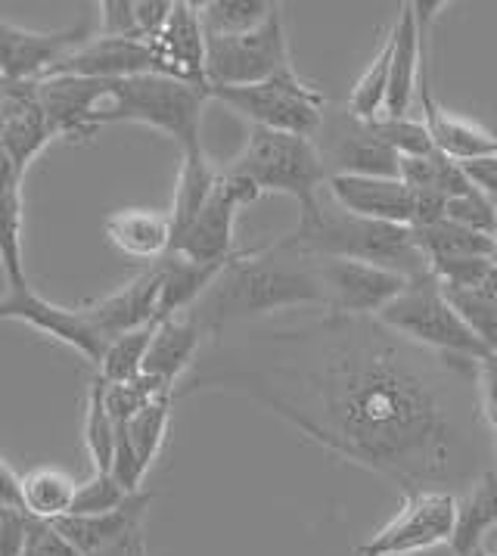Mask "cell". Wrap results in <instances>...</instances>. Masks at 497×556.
<instances>
[{
  "instance_id": "6da1fadb",
  "label": "cell",
  "mask_w": 497,
  "mask_h": 556,
  "mask_svg": "<svg viewBox=\"0 0 497 556\" xmlns=\"http://www.w3.org/2000/svg\"><path fill=\"white\" fill-rule=\"evenodd\" d=\"M205 389L262 404L402 494H463L492 467L479 364L423 349L377 317L320 314L290 330L218 339L187 386Z\"/></svg>"
},
{
  "instance_id": "7a4b0ae2",
  "label": "cell",
  "mask_w": 497,
  "mask_h": 556,
  "mask_svg": "<svg viewBox=\"0 0 497 556\" xmlns=\"http://www.w3.org/2000/svg\"><path fill=\"white\" fill-rule=\"evenodd\" d=\"M290 308H327L317 258L293 252L283 240L240 249L212 290L193 308L205 336L221 339L230 327Z\"/></svg>"
},
{
  "instance_id": "3957f363",
  "label": "cell",
  "mask_w": 497,
  "mask_h": 556,
  "mask_svg": "<svg viewBox=\"0 0 497 556\" xmlns=\"http://www.w3.org/2000/svg\"><path fill=\"white\" fill-rule=\"evenodd\" d=\"M293 252L311 258H345L395 270L407 280L430 274L423 252L413 243L410 227L367 222L342 208H320L315 222L295 224L290 237H280Z\"/></svg>"
},
{
  "instance_id": "277c9868",
  "label": "cell",
  "mask_w": 497,
  "mask_h": 556,
  "mask_svg": "<svg viewBox=\"0 0 497 556\" xmlns=\"http://www.w3.org/2000/svg\"><path fill=\"white\" fill-rule=\"evenodd\" d=\"M208 93L165 75H135L110 81V100L97 115V128L135 122L171 137L181 156L203 150V112Z\"/></svg>"
},
{
  "instance_id": "5b68a950",
  "label": "cell",
  "mask_w": 497,
  "mask_h": 556,
  "mask_svg": "<svg viewBox=\"0 0 497 556\" xmlns=\"http://www.w3.org/2000/svg\"><path fill=\"white\" fill-rule=\"evenodd\" d=\"M233 175L252 180L258 193H283L298 205V224L320 215V187L327 184V168L311 137L252 128L243 153L230 162Z\"/></svg>"
},
{
  "instance_id": "8992f818",
  "label": "cell",
  "mask_w": 497,
  "mask_h": 556,
  "mask_svg": "<svg viewBox=\"0 0 497 556\" xmlns=\"http://www.w3.org/2000/svg\"><path fill=\"white\" fill-rule=\"evenodd\" d=\"M377 320L410 342L442 352V355L470 357L475 364L492 355L482 345V339L467 327V320L454 312L448 295L442 292L432 274L413 277L405 290L377 314Z\"/></svg>"
},
{
  "instance_id": "52a82bcc",
  "label": "cell",
  "mask_w": 497,
  "mask_h": 556,
  "mask_svg": "<svg viewBox=\"0 0 497 556\" xmlns=\"http://www.w3.org/2000/svg\"><path fill=\"white\" fill-rule=\"evenodd\" d=\"M212 100L225 103L237 115L252 122V128H268V131L298 134L315 140L323 115H327V97L308 85L293 66L283 68L262 85L248 88H215L208 90Z\"/></svg>"
},
{
  "instance_id": "ba28073f",
  "label": "cell",
  "mask_w": 497,
  "mask_h": 556,
  "mask_svg": "<svg viewBox=\"0 0 497 556\" xmlns=\"http://www.w3.org/2000/svg\"><path fill=\"white\" fill-rule=\"evenodd\" d=\"M290 38L280 7L252 31L205 38V78L208 90L262 85L290 68Z\"/></svg>"
},
{
  "instance_id": "9c48e42d",
  "label": "cell",
  "mask_w": 497,
  "mask_h": 556,
  "mask_svg": "<svg viewBox=\"0 0 497 556\" xmlns=\"http://www.w3.org/2000/svg\"><path fill=\"white\" fill-rule=\"evenodd\" d=\"M457 497L454 491H417L405 494L402 510L355 547V556H417L451 547L457 532Z\"/></svg>"
},
{
  "instance_id": "30bf717a",
  "label": "cell",
  "mask_w": 497,
  "mask_h": 556,
  "mask_svg": "<svg viewBox=\"0 0 497 556\" xmlns=\"http://www.w3.org/2000/svg\"><path fill=\"white\" fill-rule=\"evenodd\" d=\"M258 187L252 180L240 178L233 172H221L215 193L208 197L203 212L193 218V224L171 243L168 255H181L187 262L200 265H225L240 249L233 245V227L237 215L258 202Z\"/></svg>"
},
{
  "instance_id": "8fae6325",
  "label": "cell",
  "mask_w": 497,
  "mask_h": 556,
  "mask_svg": "<svg viewBox=\"0 0 497 556\" xmlns=\"http://www.w3.org/2000/svg\"><path fill=\"white\" fill-rule=\"evenodd\" d=\"M91 38L88 23H75L60 31H35L0 16V85L44 81L50 68Z\"/></svg>"
},
{
  "instance_id": "7c38bea8",
  "label": "cell",
  "mask_w": 497,
  "mask_h": 556,
  "mask_svg": "<svg viewBox=\"0 0 497 556\" xmlns=\"http://www.w3.org/2000/svg\"><path fill=\"white\" fill-rule=\"evenodd\" d=\"M327 178L333 175H364V178H398L402 159L395 156L370 125L348 118L345 110L327 112L315 137Z\"/></svg>"
},
{
  "instance_id": "4fadbf2b",
  "label": "cell",
  "mask_w": 497,
  "mask_h": 556,
  "mask_svg": "<svg viewBox=\"0 0 497 556\" xmlns=\"http://www.w3.org/2000/svg\"><path fill=\"white\" fill-rule=\"evenodd\" d=\"M317 274L327 292L323 314L342 317H377L410 283L395 270L345 258H317Z\"/></svg>"
},
{
  "instance_id": "5bb4252c",
  "label": "cell",
  "mask_w": 497,
  "mask_h": 556,
  "mask_svg": "<svg viewBox=\"0 0 497 556\" xmlns=\"http://www.w3.org/2000/svg\"><path fill=\"white\" fill-rule=\"evenodd\" d=\"M0 320H20L47 339L72 349L75 355H81L93 367L100 364L103 349H106V342L93 330L91 320L85 317L81 308L53 305L50 299L31 290L28 283L25 287H7L3 299H0Z\"/></svg>"
},
{
  "instance_id": "9a60e30c",
  "label": "cell",
  "mask_w": 497,
  "mask_h": 556,
  "mask_svg": "<svg viewBox=\"0 0 497 556\" xmlns=\"http://www.w3.org/2000/svg\"><path fill=\"white\" fill-rule=\"evenodd\" d=\"M153 504V491H137L122 507L97 516H63L53 529L66 538L78 556L128 554L140 538V522Z\"/></svg>"
},
{
  "instance_id": "2e32d148",
  "label": "cell",
  "mask_w": 497,
  "mask_h": 556,
  "mask_svg": "<svg viewBox=\"0 0 497 556\" xmlns=\"http://www.w3.org/2000/svg\"><path fill=\"white\" fill-rule=\"evenodd\" d=\"M110 100V81L93 78H44L38 81V106L44 112L53 137L66 140H88L97 128V115Z\"/></svg>"
},
{
  "instance_id": "e0dca14e",
  "label": "cell",
  "mask_w": 497,
  "mask_h": 556,
  "mask_svg": "<svg viewBox=\"0 0 497 556\" xmlns=\"http://www.w3.org/2000/svg\"><path fill=\"white\" fill-rule=\"evenodd\" d=\"M156 56V75L183 81L190 88L208 93L205 78V31L200 20V3L175 0V10L156 41H150ZM212 100V97H208Z\"/></svg>"
},
{
  "instance_id": "ac0fdd59",
  "label": "cell",
  "mask_w": 497,
  "mask_h": 556,
  "mask_svg": "<svg viewBox=\"0 0 497 556\" xmlns=\"http://www.w3.org/2000/svg\"><path fill=\"white\" fill-rule=\"evenodd\" d=\"M156 56L153 47L143 41H125V38H103L93 35L88 45L72 50L56 66L50 68L47 78L68 75V78H93V81H118L135 75H153Z\"/></svg>"
},
{
  "instance_id": "d6986e66",
  "label": "cell",
  "mask_w": 497,
  "mask_h": 556,
  "mask_svg": "<svg viewBox=\"0 0 497 556\" xmlns=\"http://www.w3.org/2000/svg\"><path fill=\"white\" fill-rule=\"evenodd\" d=\"M330 197L342 212L367 222H385L410 227L413 190L402 178H364V175H333L327 178Z\"/></svg>"
},
{
  "instance_id": "ffe728a7",
  "label": "cell",
  "mask_w": 497,
  "mask_h": 556,
  "mask_svg": "<svg viewBox=\"0 0 497 556\" xmlns=\"http://www.w3.org/2000/svg\"><path fill=\"white\" fill-rule=\"evenodd\" d=\"M156 302H158V262L150 265L143 274H137L131 283L122 290L110 292L106 299H97L93 305L81 308L91 327L100 333L103 342L115 336L140 330L146 324H156Z\"/></svg>"
},
{
  "instance_id": "44dd1931",
  "label": "cell",
  "mask_w": 497,
  "mask_h": 556,
  "mask_svg": "<svg viewBox=\"0 0 497 556\" xmlns=\"http://www.w3.org/2000/svg\"><path fill=\"white\" fill-rule=\"evenodd\" d=\"M417 106L423 112V125L430 128L432 143L442 156L454 159V162H473V159L497 156V137L485 131L482 125H475L470 118L451 115L435 103V93L430 85V63L423 68L420 78V90H417Z\"/></svg>"
},
{
  "instance_id": "7402d4cb",
  "label": "cell",
  "mask_w": 497,
  "mask_h": 556,
  "mask_svg": "<svg viewBox=\"0 0 497 556\" xmlns=\"http://www.w3.org/2000/svg\"><path fill=\"white\" fill-rule=\"evenodd\" d=\"M203 342V327L196 324V317L190 312L158 320L146 357H143V374L178 392V382L196 364Z\"/></svg>"
},
{
  "instance_id": "603a6c76",
  "label": "cell",
  "mask_w": 497,
  "mask_h": 556,
  "mask_svg": "<svg viewBox=\"0 0 497 556\" xmlns=\"http://www.w3.org/2000/svg\"><path fill=\"white\" fill-rule=\"evenodd\" d=\"M106 240L135 262H150L156 265L171 249V222L168 212H153V208H122L113 212L106 224Z\"/></svg>"
},
{
  "instance_id": "cb8c5ba5",
  "label": "cell",
  "mask_w": 497,
  "mask_h": 556,
  "mask_svg": "<svg viewBox=\"0 0 497 556\" xmlns=\"http://www.w3.org/2000/svg\"><path fill=\"white\" fill-rule=\"evenodd\" d=\"M230 265H200L187 262L181 255H165L158 262V302H156V324L175 314L193 312L200 305L212 283L221 277V270Z\"/></svg>"
},
{
  "instance_id": "d4e9b609",
  "label": "cell",
  "mask_w": 497,
  "mask_h": 556,
  "mask_svg": "<svg viewBox=\"0 0 497 556\" xmlns=\"http://www.w3.org/2000/svg\"><path fill=\"white\" fill-rule=\"evenodd\" d=\"M497 529V467H488L470 489L457 497L454 556H473L485 547L488 532Z\"/></svg>"
},
{
  "instance_id": "484cf974",
  "label": "cell",
  "mask_w": 497,
  "mask_h": 556,
  "mask_svg": "<svg viewBox=\"0 0 497 556\" xmlns=\"http://www.w3.org/2000/svg\"><path fill=\"white\" fill-rule=\"evenodd\" d=\"M221 172L208 162L205 150L200 153H187L181 156V172H178V187H175V200L168 208V222H171V243L181 237L183 230L193 224V218L203 212L208 197L215 193Z\"/></svg>"
},
{
  "instance_id": "4316f807",
  "label": "cell",
  "mask_w": 497,
  "mask_h": 556,
  "mask_svg": "<svg viewBox=\"0 0 497 556\" xmlns=\"http://www.w3.org/2000/svg\"><path fill=\"white\" fill-rule=\"evenodd\" d=\"M413 243L423 252L426 265L432 262H451V258H497L495 237L473 233L460 224L442 218L430 227H410Z\"/></svg>"
},
{
  "instance_id": "83f0119b",
  "label": "cell",
  "mask_w": 497,
  "mask_h": 556,
  "mask_svg": "<svg viewBox=\"0 0 497 556\" xmlns=\"http://www.w3.org/2000/svg\"><path fill=\"white\" fill-rule=\"evenodd\" d=\"M75 491H78V482L63 469L41 467L20 476L23 510L41 522H56V519L68 516L72 504H75Z\"/></svg>"
},
{
  "instance_id": "f1b7e54d",
  "label": "cell",
  "mask_w": 497,
  "mask_h": 556,
  "mask_svg": "<svg viewBox=\"0 0 497 556\" xmlns=\"http://www.w3.org/2000/svg\"><path fill=\"white\" fill-rule=\"evenodd\" d=\"M0 267L7 287H25L23 262V178L0 180Z\"/></svg>"
},
{
  "instance_id": "f546056e",
  "label": "cell",
  "mask_w": 497,
  "mask_h": 556,
  "mask_svg": "<svg viewBox=\"0 0 497 556\" xmlns=\"http://www.w3.org/2000/svg\"><path fill=\"white\" fill-rule=\"evenodd\" d=\"M388 66H392V41L385 38L373 63L364 68V75L355 81V88L345 100V115L355 122H377L385 115V97H388Z\"/></svg>"
},
{
  "instance_id": "4dcf8cb0",
  "label": "cell",
  "mask_w": 497,
  "mask_h": 556,
  "mask_svg": "<svg viewBox=\"0 0 497 556\" xmlns=\"http://www.w3.org/2000/svg\"><path fill=\"white\" fill-rule=\"evenodd\" d=\"M277 10V3L268 0H208L200 3V20H203L205 38H221V35H243L262 23H268Z\"/></svg>"
},
{
  "instance_id": "1f68e13d",
  "label": "cell",
  "mask_w": 497,
  "mask_h": 556,
  "mask_svg": "<svg viewBox=\"0 0 497 556\" xmlns=\"http://www.w3.org/2000/svg\"><path fill=\"white\" fill-rule=\"evenodd\" d=\"M171 401L175 395H162L153 404H146L140 414H135L128 424H122L128 442L135 447L140 467L150 472V467L156 464V457L162 454V445L168 439V426H171Z\"/></svg>"
},
{
  "instance_id": "d6a6232c",
  "label": "cell",
  "mask_w": 497,
  "mask_h": 556,
  "mask_svg": "<svg viewBox=\"0 0 497 556\" xmlns=\"http://www.w3.org/2000/svg\"><path fill=\"white\" fill-rule=\"evenodd\" d=\"M115 426L118 424L110 417L106 399H103V379L97 377L88 386V401H85V445L93 460V472L113 476Z\"/></svg>"
},
{
  "instance_id": "836d02e7",
  "label": "cell",
  "mask_w": 497,
  "mask_h": 556,
  "mask_svg": "<svg viewBox=\"0 0 497 556\" xmlns=\"http://www.w3.org/2000/svg\"><path fill=\"white\" fill-rule=\"evenodd\" d=\"M153 330L156 324H146L140 330H131L125 336H115L106 342L103 349V357L97 364V377L103 382H125V379H135L143 374V357H146V349H150V339H153Z\"/></svg>"
},
{
  "instance_id": "e575fe53",
  "label": "cell",
  "mask_w": 497,
  "mask_h": 556,
  "mask_svg": "<svg viewBox=\"0 0 497 556\" xmlns=\"http://www.w3.org/2000/svg\"><path fill=\"white\" fill-rule=\"evenodd\" d=\"M370 131L377 134L398 159H423L438 153L432 143L430 128L423 125V118H413V115H398V118L383 115V118L370 122Z\"/></svg>"
},
{
  "instance_id": "d590c367",
  "label": "cell",
  "mask_w": 497,
  "mask_h": 556,
  "mask_svg": "<svg viewBox=\"0 0 497 556\" xmlns=\"http://www.w3.org/2000/svg\"><path fill=\"white\" fill-rule=\"evenodd\" d=\"M162 395H175V389L162 386L153 377L140 374L125 382H103V399H106V410L115 424H128L135 414H140L146 404H153Z\"/></svg>"
},
{
  "instance_id": "8d00e7d4",
  "label": "cell",
  "mask_w": 497,
  "mask_h": 556,
  "mask_svg": "<svg viewBox=\"0 0 497 556\" xmlns=\"http://www.w3.org/2000/svg\"><path fill=\"white\" fill-rule=\"evenodd\" d=\"M454 305V312L467 320V327L473 330L482 345L497 355V299H488L482 292H460V290H442Z\"/></svg>"
},
{
  "instance_id": "74e56055",
  "label": "cell",
  "mask_w": 497,
  "mask_h": 556,
  "mask_svg": "<svg viewBox=\"0 0 497 556\" xmlns=\"http://www.w3.org/2000/svg\"><path fill=\"white\" fill-rule=\"evenodd\" d=\"M445 218L473 233H482V237H495L497 240V202L488 200L482 190H467L460 197H454L445 205Z\"/></svg>"
},
{
  "instance_id": "f35d334b",
  "label": "cell",
  "mask_w": 497,
  "mask_h": 556,
  "mask_svg": "<svg viewBox=\"0 0 497 556\" xmlns=\"http://www.w3.org/2000/svg\"><path fill=\"white\" fill-rule=\"evenodd\" d=\"M137 494V491H135ZM131 494L115 482L110 472H93L88 482H78L75 491V504L68 516H97V513H110L122 507Z\"/></svg>"
},
{
  "instance_id": "ab89813d",
  "label": "cell",
  "mask_w": 497,
  "mask_h": 556,
  "mask_svg": "<svg viewBox=\"0 0 497 556\" xmlns=\"http://www.w3.org/2000/svg\"><path fill=\"white\" fill-rule=\"evenodd\" d=\"M495 258H451V262H432L430 274L442 290L479 292Z\"/></svg>"
},
{
  "instance_id": "60d3db41",
  "label": "cell",
  "mask_w": 497,
  "mask_h": 556,
  "mask_svg": "<svg viewBox=\"0 0 497 556\" xmlns=\"http://www.w3.org/2000/svg\"><path fill=\"white\" fill-rule=\"evenodd\" d=\"M100 35L103 38H125V41H143L137 28L135 0H100ZM146 45V41H143Z\"/></svg>"
},
{
  "instance_id": "b9f144b4",
  "label": "cell",
  "mask_w": 497,
  "mask_h": 556,
  "mask_svg": "<svg viewBox=\"0 0 497 556\" xmlns=\"http://www.w3.org/2000/svg\"><path fill=\"white\" fill-rule=\"evenodd\" d=\"M28 529H31V516L23 507L0 504V556H23Z\"/></svg>"
},
{
  "instance_id": "7bdbcfd3",
  "label": "cell",
  "mask_w": 497,
  "mask_h": 556,
  "mask_svg": "<svg viewBox=\"0 0 497 556\" xmlns=\"http://www.w3.org/2000/svg\"><path fill=\"white\" fill-rule=\"evenodd\" d=\"M23 556H78L72 551L63 534L53 529V522H41V519H31V529L25 538Z\"/></svg>"
},
{
  "instance_id": "ee69618b",
  "label": "cell",
  "mask_w": 497,
  "mask_h": 556,
  "mask_svg": "<svg viewBox=\"0 0 497 556\" xmlns=\"http://www.w3.org/2000/svg\"><path fill=\"white\" fill-rule=\"evenodd\" d=\"M479 407L485 426L497 435V355H488L479 361Z\"/></svg>"
},
{
  "instance_id": "f6af8a7d",
  "label": "cell",
  "mask_w": 497,
  "mask_h": 556,
  "mask_svg": "<svg viewBox=\"0 0 497 556\" xmlns=\"http://www.w3.org/2000/svg\"><path fill=\"white\" fill-rule=\"evenodd\" d=\"M175 10V0H135V13H137V28H140V38L150 45L156 41L158 31L165 28L168 16Z\"/></svg>"
},
{
  "instance_id": "bcb514c9",
  "label": "cell",
  "mask_w": 497,
  "mask_h": 556,
  "mask_svg": "<svg viewBox=\"0 0 497 556\" xmlns=\"http://www.w3.org/2000/svg\"><path fill=\"white\" fill-rule=\"evenodd\" d=\"M445 205L448 200L435 190H413V215H410V227H430L445 218Z\"/></svg>"
},
{
  "instance_id": "7dc6e473",
  "label": "cell",
  "mask_w": 497,
  "mask_h": 556,
  "mask_svg": "<svg viewBox=\"0 0 497 556\" xmlns=\"http://www.w3.org/2000/svg\"><path fill=\"white\" fill-rule=\"evenodd\" d=\"M463 172H467V178L475 190H482L488 200L497 202V156L463 162Z\"/></svg>"
},
{
  "instance_id": "c3c4849f",
  "label": "cell",
  "mask_w": 497,
  "mask_h": 556,
  "mask_svg": "<svg viewBox=\"0 0 497 556\" xmlns=\"http://www.w3.org/2000/svg\"><path fill=\"white\" fill-rule=\"evenodd\" d=\"M0 504L3 507H23V501H20V476L7 467L3 457H0Z\"/></svg>"
},
{
  "instance_id": "681fc988",
  "label": "cell",
  "mask_w": 497,
  "mask_h": 556,
  "mask_svg": "<svg viewBox=\"0 0 497 556\" xmlns=\"http://www.w3.org/2000/svg\"><path fill=\"white\" fill-rule=\"evenodd\" d=\"M482 295H488V299H497V258L492 262V270H488V277H485V283H482Z\"/></svg>"
},
{
  "instance_id": "f907efd6",
  "label": "cell",
  "mask_w": 497,
  "mask_h": 556,
  "mask_svg": "<svg viewBox=\"0 0 497 556\" xmlns=\"http://www.w3.org/2000/svg\"><path fill=\"white\" fill-rule=\"evenodd\" d=\"M128 556H150V554H146V544H143V534H140L135 544H131V554H128Z\"/></svg>"
},
{
  "instance_id": "816d5d0a",
  "label": "cell",
  "mask_w": 497,
  "mask_h": 556,
  "mask_svg": "<svg viewBox=\"0 0 497 556\" xmlns=\"http://www.w3.org/2000/svg\"><path fill=\"white\" fill-rule=\"evenodd\" d=\"M492 467H497V435L492 439Z\"/></svg>"
},
{
  "instance_id": "f5cc1de1",
  "label": "cell",
  "mask_w": 497,
  "mask_h": 556,
  "mask_svg": "<svg viewBox=\"0 0 497 556\" xmlns=\"http://www.w3.org/2000/svg\"><path fill=\"white\" fill-rule=\"evenodd\" d=\"M473 556H497V554H492V551H485V547H482V551H475Z\"/></svg>"
}]
</instances>
